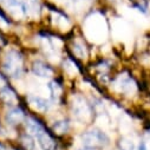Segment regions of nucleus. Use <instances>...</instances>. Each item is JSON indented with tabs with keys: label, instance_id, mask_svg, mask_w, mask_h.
<instances>
[{
	"label": "nucleus",
	"instance_id": "obj_1",
	"mask_svg": "<svg viewBox=\"0 0 150 150\" xmlns=\"http://www.w3.org/2000/svg\"><path fill=\"white\" fill-rule=\"evenodd\" d=\"M4 72L10 77H18L23 69V58L19 52L11 50L6 53L3 63Z\"/></svg>",
	"mask_w": 150,
	"mask_h": 150
},
{
	"label": "nucleus",
	"instance_id": "obj_2",
	"mask_svg": "<svg viewBox=\"0 0 150 150\" xmlns=\"http://www.w3.org/2000/svg\"><path fill=\"white\" fill-rule=\"evenodd\" d=\"M82 141H83L84 146L97 149V148L105 146L109 143V137H108V135L103 130L92 129V130L86 131L82 136Z\"/></svg>",
	"mask_w": 150,
	"mask_h": 150
},
{
	"label": "nucleus",
	"instance_id": "obj_3",
	"mask_svg": "<svg viewBox=\"0 0 150 150\" xmlns=\"http://www.w3.org/2000/svg\"><path fill=\"white\" fill-rule=\"evenodd\" d=\"M72 111H73L74 117L82 123H86V122H89L91 120V116H92L91 108L88 104V102L81 96L73 97Z\"/></svg>",
	"mask_w": 150,
	"mask_h": 150
},
{
	"label": "nucleus",
	"instance_id": "obj_4",
	"mask_svg": "<svg viewBox=\"0 0 150 150\" xmlns=\"http://www.w3.org/2000/svg\"><path fill=\"white\" fill-rule=\"evenodd\" d=\"M114 86L118 92L128 95V96L134 95L136 92V89H137L135 81L130 76H128L127 73H123L117 77V79L114 83Z\"/></svg>",
	"mask_w": 150,
	"mask_h": 150
},
{
	"label": "nucleus",
	"instance_id": "obj_5",
	"mask_svg": "<svg viewBox=\"0 0 150 150\" xmlns=\"http://www.w3.org/2000/svg\"><path fill=\"white\" fill-rule=\"evenodd\" d=\"M32 71L35 76H38L40 78H50L52 77L53 71L50 66H47L44 62L42 60H35L32 65Z\"/></svg>",
	"mask_w": 150,
	"mask_h": 150
},
{
	"label": "nucleus",
	"instance_id": "obj_6",
	"mask_svg": "<svg viewBox=\"0 0 150 150\" xmlns=\"http://www.w3.org/2000/svg\"><path fill=\"white\" fill-rule=\"evenodd\" d=\"M27 100H28L30 106L35 111L45 112L50 108V102L43 97H39V96H28Z\"/></svg>",
	"mask_w": 150,
	"mask_h": 150
},
{
	"label": "nucleus",
	"instance_id": "obj_7",
	"mask_svg": "<svg viewBox=\"0 0 150 150\" xmlns=\"http://www.w3.org/2000/svg\"><path fill=\"white\" fill-rule=\"evenodd\" d=\"M37 138H38V143L43 150H56L54 139L47 132H45V130L37 135Z\"/></svg>",
	"mask_w": 150,
	"mask_h": 150
},
{
	"label": "nucleus",
	"instance_id": "obj_8",
	"mask_svg": "<svg viewBox=\"0 0 150 150\" xmlns=\"http://www.w3.org/2000/svg\"><path fill=\"white\" fill-rule=\"evenodd\" d=\"M24 120H25L24 111L19 108H12L11 110L7 111V114H6V121H7V123H10L12 125L19 124Z\"/></svg>",
	"mask_w": 150,
	"mask_h": 150
},
{
	"label": "nucleus",
	"instance_id": "obj_9",
	"mask_svg": "<svg viewBox=\"0 0 150 150\" xmlns=\"http://www.w3.org/2000/svg\"><path fill=\"white\" fill-rule=\"evenodd\" d=\"M0 97H1V99L8 105H14L18 102L16 92L8 86H5L3 89H0Z\"/></svg>",
	"mask_w": 150,
	"mask_h": 150
},
{
	"label": "nucleus",
	"instance_id": "obj_10",
	"mask_svg": "<svg viewBox=\"0 0 150 150\" xmlns=\"http://www.w3.org/2000/svg\"><path fill=\"white\" fill-rule=\"evenodd\" d=\"M26 129H27V131H28L30 134L35 135V136L44 130L43 125H42L38 121L34 120V118H31V117L26 120Z\"/></svg>",
	"mask_w": 150,
	"mask_h": 150
},
{
	"label": "nucleus",
	"instance_id": "obj_11",
	"mask_svg": "<svg viewBox=\"0 0 150 150\" xmlns=\"http://www.w3.org/2000/svg\"><path fill=\"white\" fill-rule=\"evenodd\" d=\"M52 129H53V131L57 135H64L69 130V123L65 120H59V121H57V122L53 123Z\"/></svg>",
	"mask_w": 150,
	"mask_h": 150
},
{
	"label": "nucleus",
	"instance_id": "obj_12",
	"mask_svg": "<svg viewBox=\"0 0 150 150\" xmlns=\"http://www.w3.org/2000/svg\"><path fill=\"white\" fill-rule=\"evenodd\" d=\"M52 17H53V23L58 27H60L62 30H67V27L70 26V23L64 16H62L59 13H52Z\"/></svg>",
	"mask_w": 150,
	"mask_h": 150
},
{
	"label": "nucleus",
	"instance_id": "obj_13",
	"mask_svg": "<svg viewBox=\"0 0 150 150\" xmlns=\"http://www.w3.org/2000/svg\"><path fill=\"white\" fill-rule=\"evenodd\" d=\"M118 148L120 150H135V143L130 138H121L118 142Z\"/></svg>",
	"mask_w": 150,
	"mask_h": 150
},
{
	"label": "nucleus",
	"instance_id": "obj_14",
	"mask_svg": "<svg viewBox=\"0 0 150 150\" xmlns=\"http://www.w3.org/2000/svg\"><path fill=\"white\" fill-rule=\"evenodd\" d=\"M64 70L70 74V76H74V74L78 72L77 65L74 64L72 60H66V62L64 63Z\"/></svg>",
	"mask_w": 150,
	"mask_h": 150
},
{
	"label": "nucleus",
	"instance_id": "obj_15",
	"mask_svg": "<svg viewBox=\"0 0 150 150\" xmlns=\"http://www.w3.org/2000/svg\"><path fill=\"white\" fill-rule=\"evenodd\" d=\"M49 88H50V91H51V95H52V97L53 98H58L59 96H60V93H62V88H60V85L57 83V82H51L50 84H49Z\"/></svg>",
	"mask_w": 150,
	"mask_h": 150
},
{
	"label": "nucleus",
	"instance_id": "obj_16",
	"mask_svg": "<svg viewBox=\"0 0 150 150\" xmlns=\"http://www.w3.org/2000/svg\"><path fill=\"white\" fill-rule=\"evenodd\" d=\"M72 50H73V53L76 54L78 58H85V57H86L85 47H84L82 44H79V43L74 44V45H73V47H72Z\"/></svg>",
	"mask_w": 150,
	"mask_h": 150
},
{
	"label": "nucleus",
	"instance_id": "obj_17",
	"mask_svg": "<svg viewBox=\"0 0 150 150\" xmlns=\"http://www.w3.org/2000/svg\"><path fill=\"white\" fill-rule=\"evenodd\" d=\"M21 143L25 146V149H27V150H33V148H34V142H33L32 137L28 135H24L21 137Z\"/></svg>",
	"mask_w": 150,
	"mask_h": 150
},
{
	"label": "nucleus",
	"instance_id": "obj_18",
	"mask_svg": "<svg viewBox=\"0 0 150 150\" xmlns=\"http://www.w3.org/2000/svg\"><path fill=\"white\" fill-rule=\"evenodd\" d=\"M8 26V23L6 21V19L0 14V27H3V28H6Z\"/></svg>",
	"mask_w": 150,
	"mask_h": 150
},
{
	"label": "nucleus",
	"instance_id": "obj_19",
	"mask_svg": "<svg viewBox=\"0 0 150 150\" xmlns=\"http://www.w3.org/2000/svg\"><path fill=\"white\" fill-rule=\"evenodd\" d=\"M5 86H7L6 79H5L3 76H0V89H3V88H5Z\"/></svg>",
	"mask_w": 150,
	"mask_h": 150
},
{
	"label": "nucleus",
	"instance_id": "obj_20",
	"mask_svg": "<svg viewBox=\"0 0 150 150\" xmlns=\"http://www.w3.org/2000/svg\"><path fill=\"white\" fill-rule=\"evenodd\" d=\"M138 150H146V145H145V143H144V142H142V143L139 144Z\"/></svg>",
	"mask_w": 150,
	"mask_h": 150
},
{
	"label": "nucleus",
	"instance_id": "obj_21",
	"mask_svg": "<svg viewBox=\"0 0 150 150\" xmlns=\"http://www.w3.org/2000/svg\"><path fill=\"white\" fill-rule=\"evenodd\" d=\"M77 150H96V149H92V148H88V146H84V148H81V149H77Z\"/></svg>",
	"mask_w": 150,
	"mask_h": 150
},
{
	"label": "nucleus",
	"instance_id": "obj_22",
	"mask_svg": "<svg viewBox=\"0 0 150 150\" xmlns=\"http://www.w3.org/2000/svg\"><path fill=\"white\" fill-rule=\"evenodd\" d=\"M0 150H5V148L3 146V144H0Z\"/></svg>",
	"mask_w": 150,
	"mask_h": 150
},
{
	"label": "nucleus",
	"instance_id": "obj_23",
	"mask_svg": "<svg viewBox=\"0 0 150 150\" xmlns=\"http://www.w3.org/2000/svg\"><path fill=\"white\" fill-rule=\"evenodd\" d=\"M111 1H112V0H111Z\"/></svg>",
	"mask_w": 150,
	"mask_h": 150
}]
</instances>
